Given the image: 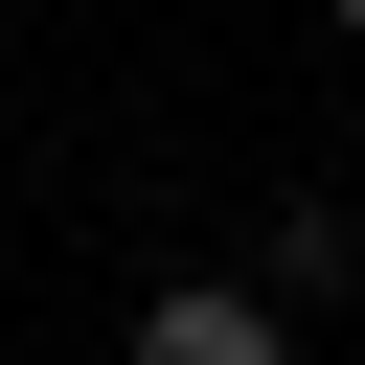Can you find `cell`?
Wrapping results in <instances>:
<instances>
[{
  "label": "cell",
  "mask_w": 365,
  "mask_h": 365,
  "mask_svg": "<svg viewBox=\"0 0 365 365\" xmlns=\"http://www.w3.org/2000/svg\"><path fill=\"white\" fill-rule=\"evenodd\" d=\"M342 23H365V0H342Z\"/></svg>",
  "instance_id": "3957f363"
},
{
  "label": "cell",
  "mask_w": 365,
  "mask_h": 365,
  "mask_svg": "<svg viewBox=\"0 0 365 365\" xmlns=\"http://www.w3.org/2000/svg\"><path fill=\"white\" fill-rule=\"evenodd\" d=\"M342 274H365V205H274L251 228V297H342Z\"/></svg>",
  "instance_id": "7a4b0ae2"
},
{
  "label": "cell",
  "mask_w": 365,
  "mask_h": 365,
  "mask_svg": "<svg viewBox=\"0 0 365 365\" xmlns=\"http://www.w3.org/2000/svg\"><path fill=\"white\" fill-rule=\"evenodd\" d=\"M137 365H297V319H274L251 274H160V297H137Z\"/></svg>",
  "instance_id": "6da1fadb"
}]
</instances>
